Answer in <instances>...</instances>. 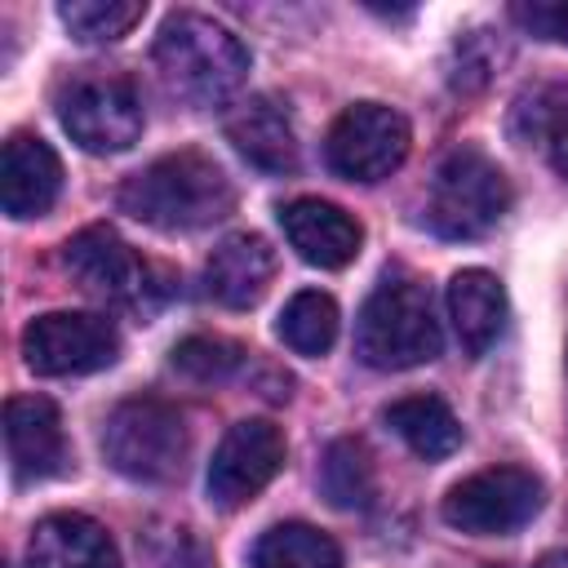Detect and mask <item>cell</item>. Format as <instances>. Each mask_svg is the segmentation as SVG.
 I'll list each match as a JSON object with an SVG mask.
<instances>
[{"mask_svg": "<svg viewBox=\"0 0 568 568\" xmlns=\"http://www.w3.org/2000/svg\"><path fill=\"white\" fill-rule=\"evenodd\" d=\"M120 209L155 231H200L235 209L226 169L204 151H173L120 182Z\"/></svg>", "mask_w": 568, "mask_h": 568, "instance_id": "obj_1", "label": "cell"}, {"mask_svg": "<svg viewBox=\"0 0 568 568\" xmlns=\"http://www.w3.org/2000/svg\"><path fill=\"white\" fill-rule=\"evenodd\" d=\"M151 58L164 89L191 106H222L248 80V49L240 44V36L195 9H178L164 18Z\"/></svg>", "mask_w": 568, "mask_h": 568, "instance_id": "obj_2", "label": "cell"}, {"mask_svg": "<svg viewBox=\"0 0 568 568\" xmlns=\"http://www.w3.org/2000/svg\"><path fill=\"white\" fill-rule=\"evenodd\" d=\"M444 346L430 288L413 275H386L355 320V355L368 368H417Z\"/></svg>", "mask_w": 568, "mask_h": 568, "instance_id": "obj_3", "label": "cell"}, {"mask_svg": "<svg viewBox=\"0 0 568 568\" xmlns=\"http://www.w3.org/2000/svg\"><path fill=\"white\" fill-rule=\"evenodd\" d=\"M62 271L80 293H89L102 306L151 315L169 302L173 275L155 262H146L124 235L111 226H84L62 244Z\"/></svg>", "mask_w": 568, "mask_h": 568, "instance_id": "obj_4", "label": "cell"}, {"mask_svg": "<svg viewBox=\"0 0 568 568\" xmlns=\"http://www.w3.org/2000/svg\"><path fill=\"white\" fill-rule=\"evenodd\" d=\"M53 106L71 142H80L93 155L129 151L142 138V102L124 71L106 67H75L58 80Z\"/></svg>", "mask_w": 568, "mask_h": 568, "instance_id": "obj_5", "label": "cell"}, {"mask_svg": "<svg viewBox=\"0 0 568 568\" xmlns=\"http://www.w3.org/2000/svg\"><path fill=\"white\" fill-rule=\"evenodd\" d=\"M510 209V182L497 160L479 146H457L430 178L426 191V226L444 240H475L501 222Z\"/></svg>", "mask_w": 568, "mask_h": 568, "instance_id": "obj_6", "label": "cell"}, {"mask_svg": "<svg viewBox=\"0 0 568 568\" xmlns=\"http://www.w3.org/2000/svg\"><path fill=\"white\" fill-rule=\"evenodd\" d=\"M102 453H106L111 470H120L124 479L164 484V479L182 475L186 453H191V435H186V422L173 404L124 399L106 413Z\"/></svg>", "mask_w": 568, "mask_h": 568, "instance_id": "obj_7", "label": "cell"}, {"mask_svg": "<svg viewBox=\"0 0 568 568\" xmlns=\"http://www.w3.org/2000/svg\"><path fill=\"white\" fill-rule=\"evenodd\" d=\"M546 484L524 466H488L466 475L444 497V524L470 537H510L537 519Z\"/></svg>", "mask_w": 568, "mask_h": 568, "instance_id": "obj_8", "label": "cell"}, {"mask_svg": "<svg viewBox=\"0 0 568 568\" xmlns=\"http://www.w3.org/2000/svg\"><path fill=\"white\" fill-rule=\"evenodd\" d=\"M22 359L40 377H80L120 359V333L93 311H49L22 328Z\"/></svg>", "mask_w": 568, "mask_h": 568, "instance_id": "obj_9", "label": "cell"}, {"mask_svg": "<svg viewBox=\"0 0 568 568\" xmlns=\"http://www.w3.org/2000/svg\"><path fill=\"white\" fill-rule=\"evenodd\" d=\"M413 129L408 120L386 102H351L324 142L328 169L346 182H382L390 178L408 155Z\"/></svg>", "mask_w": 568, "mask_h": 568, "instance_id": "obj_10", "label": "cell"}, {"mask_svg": "<svg viewBox=\"0 0 568 568\" xmlns=\"http://www.w3.org/2000/svg\"><path fill=\"white\" fill-rule=\"evenodd\" d=\"M284 430L275 422H262V417H248V422H235L213 462H209V501L222 506V510H235L244 501H253L284 466Z\"/></svg>", "mask_w": 568, "mask_h": 568, "instance_id": "obj_11", "label": "cell"}, {"mask_svg": "<svg viewBox=\"0 0 568 568\" xmlns=\"http://www.w3.org/2000/svg\"><path fill=\"white\" fill-rule=\"evenodd\" d=\"M4 453H9L13 479L22 484L49 479L67 466V439H62V417L53 399L13 395L4 404Z\"/></svg>", "mask_w": 568, "mask_h": 568, "instance_id": "obj_12", "label": "cell"}, {"mask_svg": "<svg viewBox=\"0 0 568 568\" xmlns=\"http://www.w3.org/2000/svg\"><path fill=\"white\" fill-rule=\"evenodd\" d=\"M280 226H284V240L293 244V253L320 271H342L346 262L359 257V244H364V226L342 204H328L315 195L284 204Z\"/></svg>", "mask_w": 568, "mask_h": 568, "instance_id": "obj_13", "label": "cell"}, {"mask_svg": "<svg viewBox=\"0 0 568 568\" xmlns=\"http://www.w3.org/2000/svg\"><path fill=\"white\" fill-rule=\"evenodd\" d=\"M226 142L262 173L284 178L297 169V133H293V115L284 111V102H275L271 93H253L240 98L226 111Z\"/></svg>", "mask_w": 568, "mask_h": 568, "instance_id": "obj_14", "label": "cell"}, {"mask_svg": "<svg viewBox=\"0 0 568 568\" xmlns=\"http://www.w3.org/2000/svg\"><path fill=\"white\" fill-rule=\"evenodd\" d=\"M62 191V160L36 133H9L0 155V204L9 217H40Z\"/></svg>", "mask_w": 568, "mask_h": 568, "instance_id": "obj_15", "label": "cell"}, {"mask_svg": "<svg viewBox=\"0 0 568 568\" xmlns=\"http://www.w3.org/2000/svg\"><path fill=\"white\" fill-rule=\"evenodd\" d=\"M27 568H124L111 532L75 510L44 515L27 537Z\"/></svg>", "mask_w": 568, "mask_h": 568, "instance_id": "obj_16", "label": "cell"}, {"mask_svg": "<svg viewBox=\"0 0 568 568\" xmlns=\"http://www.w3.org/2000/svg\"><path fill=\"white\" fill-rule=\"evenodd\" d=\"M275 275V248L253 235V231H240V235H226L209 262H204V293L231 311H248L262 302L266 284Z\"/></svg>", "mask_w": 568, "mask_h": 568, "instance_id": "obj_17", "label": "cell"}, {"mask_svg": "<svg viewBox=\"0 0 568 568\" xmlns=\"http://www.w3.org/2000/svg\"><path fill=\"white\" fill-rule=\"evenodd\" d=\"M506 129L519 146H532L537 155H546V164L559 178H568V84L564 80L528 84L515 98Z\"/></svg>", "mask_w": 568, "mask_h": 568, "instance_id": "obj_18", "label": "cell"}, {"mask_svg": "<svg viewBox=\"0 0 568 568\" xmlns=\"http://www.w3.org/2000/svg\"><path fill=\"white\" fill-rule=\"evenodd\" d=\"M448 320L466 355H484L506 328V288L493 271L466 266L448 280Z\"/></svg>", "mask_w": 568, "mask_h": 568, "instance_id": "obj_19", "label": "cell"}, {"mask_svg": "<svg viewBox=\"0 0 568 568\" xmlns=\"http://www.w3.org/2000/svg\"><path fill=\"white\" fill-rule=\"evenodd\" d=\"M386 426L426 462H444L462 448V422L439 395H404L386 404Z\"/></svg>", "mask_w": 568, "mask_h": 568, "instance_id": "obj_20", "label": "cell"}, {"mask_svg": "<svg viewBox=\"0 0 568 568\" xmlns=\"http://www.w3.org/2000/svg\"><path fill=\"white\" fill-rule=\"evenodd\" d=\"M253 568H342V550L311 524H275L257 537Z\"/></svg>", "mask_w": 568, "mask_h": 568, "instance_id": "obj_21", "label": "cell"}, {"mask_svg": "<svg viewBox=\"0 0 568 568\" xmlns=\"http://www.w3.org/2000/svg\"><path fill=\"white\" fill-rule=\"evenodd\" d=\"M320 488L337 510H364L377 493L373 457L359 439H333L320 462Z\"/></svg>", "mask_w": 568, "mask_h": 568, "instance_id": "obj_22", "label": "cell"}, {"mask_svg": "<svg viewBox=\"0 0 568 568\" xmlns=\"http://www.w3.org/2000/svg\"><path fill=\"white\" fill-rule=\"evenodd\" d=\"M275 333L297 355H324L337 342V302L320 288H302L284 302Z\"/></svg>", "mask_w": 568, "mask_h": 568, "instance_id": "obj_23", "label": "cell"}, {"mask_svg": "<svg viewBox=\"0 0 568 568\" xmlns=\"http://www.w3.org/2000/svg\"><path fill=\"white\" fill-rule=\"evenodd\" d=\"M146 4L142 0H67L58 9L62 27L80 40V44H111L124 40L138 22H142Z\"/></svg>", "mask_w": 568, "mask_h": 568, "instance_id": "obj_24", "label": "cell"}, {"mask_svg": "<svg viewBox=\"0 0 568 568\" xmlns=\"http://www.w3.org/2000/svg\"><path fill=\"white\" fill-rule=\"evenodd\" d=\"M248 359H253V351H244L231 337H213V333H195V337H186V342L173 346V368H182L195 382H226Z\"/></svg>", "mask_w": 568, "mask_h": 568, "instance_id": "obj_25", "label": "cell"}, {"mask_svg": "<svg viewBox=\"0 0 568 568\" xmlns=\"http://www.w3.org/2000/svg\"><path fill=\"white\" fill-rule=\"evenodd\" d=\"M510 18L532 31L537 40H559L568 44V0H532V4H515Z\"/></svg>", "mask_w": 568, "mask_h": 568, "instance_id": "obj_26", "label": "cell"}, {"mask_svg": "<svg viewBox=\"0 0 568 568\" xmlns=\"http://www.w3.org/2000/svg\"><path fill=\"white\" fill-rule=\"evenodd\" d=\"M169 568H213V555H209L191 532H178L173 555H169Z\"/></svg>", "mask_w": 568, "mask_h": 568, "instance_id": "obj_27", "label": "cell"}, {"mask_svg": "<svg viewBox=\"0 0 568 568\" xmlns=\"http://www.w3.org/2000/svg\"><path fill=\"white\" fill-rule=\"evenodd\" d=\"M532 568H568V550H546Z\"/></svg>", "mask_w": 568, "mask_h": 568, "instance_id": "obj_28", "label": "cell"}]
</instances>
